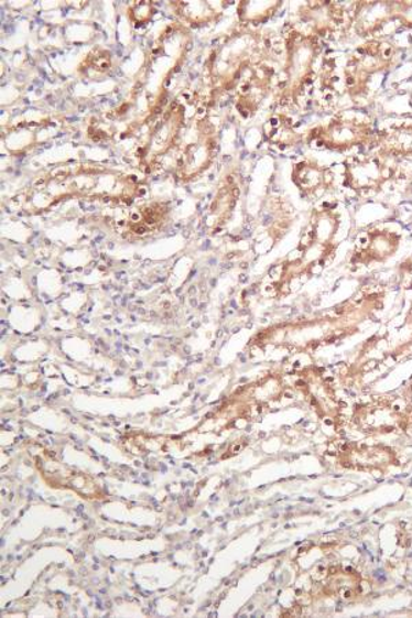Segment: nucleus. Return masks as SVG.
I'll return each mask as SVG.
<instances>
[{
  "label": "nucleus",
  "mask_w": 412,
  "mask_h": 618,
  "mask_svg": "<svg viewBox=\"0 0 412 618\" xmlns=\"http://www.w3.org/2000/svg\"><path fill=\"white\" fill-rule=\"evenodd\" d=\"M394 54L397 52H394L393 44L387 42H369L356 50L350 55L348 68L345 69L350 91L354 86H364L367 77L389 68Z\"/></svg>",
  "instance_id": "nucleus-1"
},
{
  "label": "nucleus",
  "mask_w": 412,
  "mask_h": 618,
  "mask_svg": "<svg viewBox=\"0 0 412 618\" xmlns=\"http://www.w3.org/2000/svg\"><path fill=\"white\" fill-rule=\"evenodd\" d=\"M391 171L375 155H361L345 163V183L354 191L371 192L382 187Z\"/></svg>",
  "instance_id": "nucleus-2"
},
{
  "label": "nucleus",
  "mask_w": 412,
  "mask_h": 618,
  "mask_svg": "<svg viewBox=\"0 0 412 618\" xmlns=\"http://www.w3.org/2000/svg\"><path fill=\"white\" fill-rule=\"evenodd\" d=\"M371 137L372 130L367 122L336 120L322 131L321 143L325 144V148L343 152L369 143Z\"/></svg>",
  "instance_id": "nucleus-3"
},
{
  "label": "nucleus",
  "mask_w": 412,
  "mask_h": 618,
  "mask_svg": "<svg viewBox=\"0 0 412 618\" xmlns=\"http://www.w3.org/2000/svg\"><path fill=\"white\" fill-rule=\"evenodd\" d=\"M398 14L397 3L361 2L356 6L355 26L361 36L380 31L393 15Z\"/></svg>",
  "instance_id": "nucleus-4"
},
{
  "label": "nucleus",
  "mask_w": 412,
  "mask_h": 618,
  "mask_svg": "<svg viewBox=\"0 0 412 618\" xmlns=\"http://www.w3.org/2000/svg\"><path fill=\"white\" fill-rule=\"evenodd\" d=\"M399 236L389 231L369 232L367 243L359 253L360 261L371 263V261H383L397 252L399 248Z\"/></svg>",
  "instance_id": "nucleus-5"
},
{
  "label": "nucleus",
  "mask_w": 412,
  "mask_h": 618,
  "mask_svg": "<svg viewBox=\"0 0 412 618\" xmlns=\"http://www.w3.org/2000/svg\"><path fill=\"white\" fill-rule=\"evenodd\" d=\"M299 185L304 187L305 191H316L325 183V171L316 165L300 164L297 165Z\"/></svg>",
  "instance_id": "nucleus-6"
},
{
  "label": "nucleus",
  "mask_w": 412,
  "mask_h": 618,
  "mask_svg": "<svg viewBox=\"0 0 412 618\" xmlns=\"http://www.w3.org/2000/svg\"><path fill=\"white\" fill-rule=\"evenodd\" d=\"M389 152L397 154H412V126L400 127L393 131L387 141Z\"/></svg>",
  "instance_id": "nucleus-7"
},
{
  "label": "nucleus",
  "mask_w": 412,
  "mask_h": 618,
  "mask_svg": "<svg viewBox=\"0 0 412 618\" xmlns=\"http://www.w3.org/2000/svg\"><path fill=\"white\" fill-rule=\"evenodd\" d=\"M398 14L404 24L412 26V2L397 3Z\"/></svg>",
  "instance_id": "nucleus-8"
}]
</instances>
